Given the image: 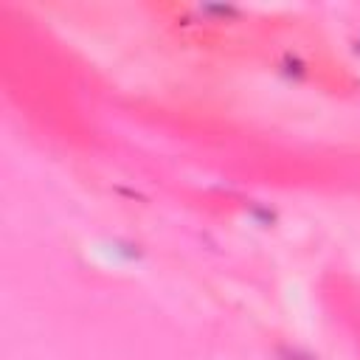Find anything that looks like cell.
I'll return each instance as SVG.
<instances>
[{
	"label": "cell",
	"instance_id": "1",
	"mask_svg": "<svg viewBox=\"0 0 360 360\" xmlns=\"http://www.w3.org/2000/svg\"><path fill=\"white\" fill-rule=\"evenodd\" d=\"M354 48H357V53H360V42H357V45H354Z\"/></svg>",
	"mask_w": 360,
	"mask_h": 360
}]
</instances>
